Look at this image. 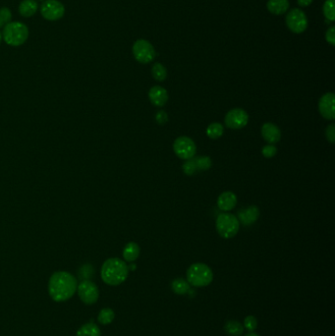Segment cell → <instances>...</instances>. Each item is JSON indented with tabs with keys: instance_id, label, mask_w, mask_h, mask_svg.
<instances>
[{
	"instance_id": "8",
	"label": "cell",
	"mask_w": 335,
	"mask_h": 336,
	"mask_svg": "<svg viewBox=\"0 0 335 336\" xmlns=\"http://www.w3.org/2000/svg\"><path fill=\"white\" fill-rule=\"evenodd\" d=\"M286 25L291 32L301 34L305 32L308 27V19L301 9L295 8L289 11L286 16Z\"/></svg>"
},
{
	"instance_id": "11",
	"label": "cell",
	"mask_w": 335,
	"mask_h": 336,
	"mask_svg": "<svg viewBox=\"0 0 335 336\" xmlns=\"http://www.w3.org/2000/svg\"><path fill=\"white\" fill-rule=\"evenodd\" d=\"M249 122L248 113L242 108H233L225 116V124L228 128L239 130L244 128Z\"/></svg>"
},
{
	"instance_id": "6",
	"label": "cell",
	"mask_w": 335,
	"mask_h": 336,
	"mask_svg": "<svg viewBox=\"0 0 335 336\" xmlns=\"http://www.w3.org/2000/svg\"><path fill=\"white\" fill-rule=\"evenodd\" d=\"M41 14L48 21H57L64 16L65 7L58 0H45L41 6Z\"/></svg>"
},
{
	"instance_id": "23",
	"label": "cell",
	"mask_w": 335,
	"mask_h": 336,
	"mask_svg": "<svg viewBox=\"0 0 335 336\" xmlns=\"http://www.w3.org/2000/svg\"><path fill=\"white\" fill-rule=\"evenodd\" d=\"M223 133H224V128H223V125L220 123H212L207 128V135L209 138L213 140L219 139L223 135Z\"/></svg>"
},
{
	"instance_id": "25",
	"label": "cell",
	"mask_w": 335,
	"mask_h": 336,
	"mask_svg": "<svg viewBox=\"0 0 335 336\" xmlns=\"http://www.w3.org/2000/svg\"><path fill=\"white\" fill-rule=\"evenodd\" d=\"M151 74H152V77L158 81V82H162L166 79V76H168V71H166V68L160 64V63H155L152 68H151Z\"/></svg>"
},
{
	"instance_id": "14",
	"label": "cell",
	"mask_w": 335,
	"mask_h": 336,
	"mask_svg": "<svg viewBox=\"0 0 335 336\" xmlns=\"http://www.w3.org/2000/svg\"><path fill=\"white\" fill-rule=\"evenodd\" d=\"M148 98L153 105L157 107H162L168 102V91L160 86H154L148 92Z\"/></svg>"
},
{
	"instance_id": "33",
	"label": "cell",
	"mask_w": 335,
	"mask_h": 336,
	"mask_svg": "<svg viewBox=\"0 0 335 336\" xmlns=\"http://www.w3.org/2000/svg\"><path fill=\"white\" fill-rule=\"evenodd\" d=\"M92 273H93V268L90 264L84 265L80 270V274L84 280H89V278L92 276Z\"/></svg>"
},
{
	"instance_id": "1",
	"label": "cell",
	"mask_w": 335,
	"mask_h": 336,
	"mask_svg": "<svg viewBox=\"0 0 335 336\" xmlns=\"http://www.w3.org/2000/svg\"><path fill=\"white\" fill-rule=\"evenodd\" d=\"M77 280L67 271L53 273L48 282V293L55 302L69 300L77 291Z\"/></svg>"
},
{
	"instance_id": "13",
	"label": "cell",
	"mask_w": 335,
	"mask_h": 336,
	"mask_svg": "<svg viewBox=\"0 0 335 336\" xmlns=\"http://www.w3.org/2000/svg\"><path fill=\"white\" fill-rule=\"evenodd\" d=\"M262 136L268 144H276L281 139V131L275 124L267 122L262 126Z\"/></svg>"
},
{
	"instance_id": "15",
	"label": "cell",
	"mask_w": 335,
	"mask_h": 336,
	"mask_svg": "<svg viewBox=\"0 0 335 336\" xmlns=\"http://www.w3.org/2000/svg\"><path fill=\"white\" fill-rule=\"evenodd\" d=\"M237 205V197L233 192H223L217 199V206L222 212H229Z\"/></svg>"
},
{
	"instance_id": "24",
	"label": "cell",
	"mask_w": 335,
	"mask_h": 336,
	"mask_svg": "<svg viewBox=\"0 0 335 336\" xmlns=\"http://www.w3.org/2000/svg\"><path fill=\"white\" fill-rule=\"evenodd\" d=\"M114 317H115V313L113 312V310H111L109 308H105V309H102L98 313L97 320H98L99 323L106 325V324L111 323L113 321Z\"/></svg>"
},
{
	"instance_id": "32",
	"label": "cell",
	"mask_w": 335,
	"mask_h": 336,
	"mask_svg": "<svg viewBox=\"0 0 335 336\" xmlns=\"http://www.w3.org/2000/svg\"><path fill=\"white\" fill-rule=\"evenodd\" d=\"M325 138L330 144H334L335 142V125L330 124L326 127L325 130Z\"/></svg>"
},
{
	"instance_id": "2",
	"label": "cell",
	"mask_w": 335,
	"mask_h": 336,
	"mask_svg": "<svg viewBox=\"0 0 335 336\" xmlns=\"http://www.w3.org/2000/svg\"><path fill=\"white\" fill-rule=\"evenodd\" d=\"M128 273V265L117 258H111L105 261L100 271L102 280L111 286H117L123 283L127 279Z\"/></svg>"
},
{
	"instance_id": "4",
	"label": "cell",
	"mask_w": 335,
	"mask_h": 336,
	"mask_svg": "<svg viewBox=\"0 0 335 336\" xmlns=\"http://www.w3.org/2000/svg\"><path fill=\"white\" fill-rule=\"evenodd\" d=\"M29 37V29L22 22H10L6 25L2 32V39L11 47H20L24 45Z\"/></svg>"
},
{
	"instance_id": "35",
	"label": "cell",
	"mask_w": 335,
	"mask_h": 336,
	"mask_svg": "<svg viewBox=\"0 0 335 336\" xmlns=\"http://www.w3.org/2000/svg\"><path fill=\"white\" fill-rule=\"evenodd\" d=\"M325 39L327 41V43H329L331 46L335 45V28L331 27L327 30L326 34H325Z\"/></svg>"
},
{
	"instance_id": "29",
	"label": "cell",
	"mask_w": 335,
	"mask_h": 336,
	"mask_svg": "<svg viewBox=\"0 0 335 336\" xmlns=\"http://www.w3.org/2000/svg\"><path fill=\"white\" fill-rule=\"evenodd\" d=\"M244 326L248 331H254L258 326V320L254 315H248L244 319Z\"/></svg>"
},
{
	"instance_id": "27",
	"label": "cell",
	"mask_w": 335,
	"mask_h": 336,
	"mask_svg": "<svg viewBox=\"0 0 335 336\" xmlns=\"http://www.w3.org/2000/svg\"><path fill=\"white\" fill-rule=\"evenodd\" d=\"M194 160L197 166V170L206 171L212 167V159L209 156H199Z\"/></svg>"
},
{
	"instance_id": "18",
	"label": "cell",
	"mask_w": 335,
	"mask_h": 336,
	"mask_svg": "<svg viewBox=\"0 0 335 336\" xmlns=\"http://www.w3.org/2000/svg\"><path fill=\"white\" fill-rule=\"evenodd\" d=\"M140 256V247L135 242L128 243L123 250V258L126 262L133 263Z\"/></svg>"
},
{
	"instance_id": "37",
	"label": "cell",
	"mask_w": 335,
	"mask_h": 336,
	"mask_svg": "<svg viewBox=\"0 0 335 336\" xmlns=\"http://www.w3.org/2000/svg\"><path fill=\"white\" fill-rule=\"evenodd\" d=\"M245 336H261V335H259V334H257V333H254V332H251V333H249V334H247V335Z\"/></svg>"
},
{
	"instance_id": "31",
	"label": "cell",
	"mask_w": 335,
	"mask_h": 336,
	"mask_svg": "<svg viewBox=\"0 0 335 336\" xmlns=\"http://www.w3.org/2000/svg\"><path fill=\"white\" fill-rule=\"evenodd\" d=\"M276 153H277V148L273 144L264 145L263 149H262V154H263L264 157H267V158L273 157L274 155H276Z\"/></svg>"
},
{
	"instance_id": "9",
	"label": "cell",
	"mask_w": 335,
	"mask_h": 336,
	"mask_svg": "<svg viewBox=\"0 0 335 336\" xmlns=\"http://www.w3.org/2000/svg\"><path fill=\"white\" fill-rule=\"evenodd\" d=\"M133 54L137 61L145 64L153 60L155 50L147 41L139 40L133 46Z\"/></svg>"
},
{
	"instance_id": "12",
	"label": "cell",
	"mask_w": 335,
	"mask_h": 336,
	"mask_svg": "<svg viewBox=\"0 0 335 336\" xmlns=\"http://www.w3.org/2000/svg\"><path fill=\"white\" fill-rule=\"evenodd\" d=\"M334 104V94L332 93L324 94L318 101V111L320 115L327 120H333L335 118Z\"/></svg>"
},
{
	"instance_id": "3",
	"label": "cell",
	"mask_w": 335,
	"mask_h": 336,
	"mask_svg": "<svg viewBox=\"0 0 335 336\" xmlns=\"http://www.w3.org/2000/svg\"><path fill=\"white\" fill-rule=\"evenodd\" d=\"M212 268L202 263L192 264L187 270V281L194 287H206L213 282Z\"/></svg>"
},
{
	"instance_id": "26",
	"label": "cell",
	"mask_w": 335,
	"mask_h": 336,
	"mask_svg": "<svg viewBox=\"0 0 335 336\" xmlns=\"http://www.w3.org/2000/svg\"><path fill=\"white\" fill-rule=\"evenodd\" d=\"M323 14L326 18V21L328 20L329 22L334 21V0H326L323 4Z\"/></svg>"
},
{
	"instance_id": "36",
	"label": "cell",
	"mask_w": 335,
	"mask_h": 336,
	"mask_svg": "<svg viewBox=\"0 0 335 336\" xmlns=\"http://www.w3.org/2000/svg\"><path fill=\"white\" fill-rule=\"evenodd\" d=\"M311 2H312V0H298V4L300 6H303V7L309 6Z\"/></svg>"
},
{
	"instance_id": "39",
	"label": "cell",
	"mask_w": 335,
	"mask_h": 336,
	"mask_svg": "<svg viewBox=\"0 0 335 336\" xmlns=\"http://www.w3.org/2000/svg\"><path fill=\"white\" fill-rule=\"evenodd\" d=\"M41 1H45V0H41Z\"/></svg>"
},
{
	"instance_id": "16",
	"label": "cell",
	"mask_w": 335,
	"mask_h": 336,
	"mask_svg": "<svg viewBox=\"0 0 335 336\" xmlns=\"http://www.w3.org/2000/svg\"><path fill=\"white\" fill-rule=\"evenodd\" d=\"M238 216H239L238 220L241 221V223L245 226H248V225L253 224L256 220H258V218L260 216V211H259L258 207L252 206V207H249L245 210L240 211L238 213Z\"/></svg>"
},
{
	"instance_id": "28",
	"label": "cell",
	"mask_w": 335,
	"mask_h": 336,
	"mask_svg": "<svg viewBox=\"0 0 335 336\" xmlns=\"http://www.w3.org/2000/svg\"><path fill=\"white\" fill-rule=\"evenodd\" d=\"M12 19V13L7 7H2L0 9V28L9 24Z\"/></svg>"
},
{
	"instance_id": "10",
	"label": "cell",
	"mask_w": 335,
	"mask_h": 336,
	"mask_svg": "<svg viewBox=\"0 0 335 336\" xmlns=\"http://www.w3.org/2000/svg\"><path fill=\"white\" fill-rule=\"evenodd\" d=\"M80 299L87 305L95 304L98 300L99 291L95 283L90 280H83L77 287Z\"/></svg>"
},
{
	"instance_id": "17",
	"label": "cell",
	"mask_w": 335,
	"mask_h": 336,
	"mask_svg": "<svg viewBox=\"0 0 335 336\" xmlns=\"http://www.w3.org/2000/svg\"><path fill=\"white\" fill-rule=\"evenodd\" d=\"M39 9V4L36 0H23L19 5V13L25 18L34 16Z\"/></svg>"
},
{
	"instance_id": "38",
	"label": "cell",
	"mask_w": 335,
	"mask_h": 336,
	"mask_svg": "<svg viewBox=\"0 0 335 336\" xmlns=\"http://www.w3.org/2000/svg\"><path fill=\"white\" fill-rule=\"evenodd\" d=\"M2 40H3V39H2V34H1V33H0V44H1V42H2Z\"/></svg>"
},
{
	"instance_id": "7",
	"label": "cell",
	"mask_w": 335,
	"mask_h": 336,
	"mask_svg": "<svg viewBox=\"0 0 335 336\" xmlns=\"http://www.w3.org/2000/svg\"><path fill=\"white\" fill-rule=\"evenodd\" d=\"M173 149L178 157L187 160L194 157L197 151V146L191 138L182 136L174 141Z\"/></svg>"
},
{
	"instance_id": "22",
	"label": "cell",
	"mask_w": 335,
	"mask_h": 336,
	"mask_svg": "<svg viewBox=\"0 0 335 336\" xmlns=\"http://www.w3.org/2000/svg\"><path fill=\"white\" fill-rule=\"evenodd\" d=\"M224 331L229 336H240L244 331V326L238 320H228L224 325Z\"/></svg>"
},
{
	"instance_id": "34",
	"label": "cell",
	"mask_w": 335,
	"mask_h": 336,
	"mask_svg": "<svg viewBox=\"0 0 335 336\" xmlns=\"http://www.w3.org/2000/svg\"><path fill=\"white\" fill-rule=\"evenodd\" d=\"M155 120L159 125H164L166 124L168 121V113L164 110H160L156 113L155 115Z\"/></svg>"
},
{
	"instance_id": "19",
	"label": "cell",
	"mask_w": 335,
	"mask_h": 336,
	"mask_svg": "<svg viewBox=\"0 0 335 336\" xmlns=\"http://www.w3.org/2000/svg\"><path fill=\"white\" fill-rule=\"evenodd\" d=\"M268 11L274 15L284 14L289 8L288 0H268L266 5Z\"/></svg>"
},
{
	"instance_id": "30",
	"label": "cell",
	"mask_w": 335,
	"mask_h": 336,
	"mask_svg": "<svg viewBox=\"0 0 335 336\" xmlns=\"http://www.w3.org/2000/svg\"><path fill=\"white\" fill-rule=\"evenodd\" d=\"M183 172L188 175V176H191L193 174H195L198 170H197V166H196V163H195V160L194 159H187L184 163H183Z\"/></svg>"
},
{
	"instance_id": "5",
	"label": "cell",
	"mask_w": 335,
	"mask_h": 336,
	"mask_svg": "<svg viewBox=\"0 0 335 336\" xmlns=\"http://www.w3.org/2000/svg\"><path fill=\"white\" fill-rule=\"evenodd\" d=\"M217 233L224 239H230L236 236L240 228L238 218L231 214H220L216 222Z\"/></svg>"
},
{
	"instance_id": "21",
	"label": "cell",
	"mask_w": 335,
	"mask_h": 336,
	"mask_svg": "<svg viewBox=\"0 0 335 336\" xmlns=\"http://www.w3.org/2000/svg\"><path fill=\"white\" fill-rule=\"evenodd\" d=\"M171 288L177 295H184L190 291V284L183 278H176L171 283Z\"/></svg>"
},
{
	"instance_id": "20",
	"label": "cell",
	"mask_w": 335,
	"mask_h": 336,
	"mask_svg": "<svg viewBox=\"0 0 335 336\" xmlns=\"http://www.w3.org/2000/svg\"><path fill=\"white\" fill-rule=\"evenodd\" d=\"M101 332L99 327L94 322H89L84 325H82L77 333L76 336H100Z\"/></svg>"
}]
</instances>
